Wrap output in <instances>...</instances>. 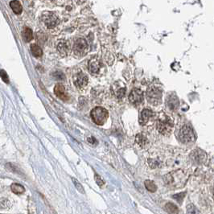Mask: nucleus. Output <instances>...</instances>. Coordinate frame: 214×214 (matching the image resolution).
<instances>
[{
	"label": "nucleus",
	"instance_id": "a211bd4d",
	"mask_svg": "<svg viewBox=\"0 0 214 214\" xmlns=\"http://www.w3.org/2000/svg\"><path fill=\"white\" fill-rule=\"evenodd\" d=\"M135 142L140 147H144L147 144H148V139L146 136H144L143 134H137L135 137Z\"/></svg>",
	"mask_w": 214,
	"mask_h": 214
},
{
	"label": "nucleus",
	"instance_id": "39448f33",
	"mask_svg": "<svg viewBox=\"0 0 214 214\" xmlns=\"http://www.w3.org/2000/svg\"><path fill=\"white\" fill-rule=\"evenodd\" d=\"M147 99L151 105H160L162 101V90L156 86H150L147 90Z\"/></svg>",
	"mask_w": 214,
	"mask_h": 214
},
{
	"label": "nucleus",
	"instance_id": "b1692460",
	"mask_svg": "<svg viewBox=\"0 0 214 214\" xmlns=\"http://www.w3.org/2000/svg\"><path fill=\"white\" fill-rule=\"evenodd\" d=\"M188 214H199V210L193 204H190L187 206Z\"/></svg>",
	"mask_w": 214,
	"mask_h": 214
},
{
	"label": "nucleus",
	"instance_id": "9d476101",
	"mask_svg": "<svg viewBox=\"0 0 214 214\" xmlns=\"http://www.w3.org/2000/svg\"><path fill=\"white\" fill-rule=\"evenodd\" d=\"M129 100L131 103L134 105H139L143 103L144 100V92L139 89H134L129 95Z\"/></svg>",
	"mask_w": 214,
	"mask_h": 214
},
{
	"label": "nucleus",
	"instance_id": "2eb2a0df",
	"mask_svg": "<svg viewBox=\"0 0 214 214\" xmlns=\"http://www.w3.org/2000/svg\"><path fill=\"white\" fill-rule=\"evenodd\" d=\"M56 49L58 51L59 54L63 57H65L68 56L69 51V45L68 41L65 40H61L57 43L56 45Z\"/></svg>",
	"mask_w": 214,
	"mask_h": 214
},
{
	"label": "nucleus",
	"instance_id": "0eeeda50",
	"mask_svg": "<svg viewBox=\"0 0 214 214\" xmlns=\"http://www.w3.org/2000/svg\"><path fill=\"white\" fill-rule=\"evenodd\" d=\"M179 138L181 143L188 144L194 142L196 136H195V134L192 128L189 126L185 125L180 129V133H179Z\"/></svg>",
	"mask_w": 214,
	"mask_h": 214
},
{
	"label": "nucleus",
	"instance_id": "f3484780",
	"mask_svg": "<svg viewBox=\"0 0 214 214\" xmlns=\"http://www.w3.org/2000/svg\"><path fill=\"white\" fill-rule=\"evenodd\" d=\"M10 6H11V8L12 9V11H14L15 14H17V15H19V14H20V13L22 12L23 11L22 6H21V3H20L19 1H17V0H13V1H11V2L10 3Z\"/></svg>",
	"mask_w": 214,
	"mask_h": 214
},
{
	"label": "nucleus",
	"instance_id": "f03ea898",
	"mask_svg": "<svg viewBox=\"0 0 214 214\" xmlns=\"http://www.w3.org/2000/svg\"><path fill=\"white\" fill-rule=\"evenodd\" d=\"M156 127L160 134L168 136L172 132L174 124L172 119L168 115H166L165 113L161 112L159 114L158 118L156 119Z\"/></svg>",
	"mask_w": 214,
	"mask_h": 214
},
{
	"label": "nucleus",
	"instance_id": "f257e3e1",
	"mask_svg": "<svg viewBox=\"0 0 214 214\" xmlns=\"http://www.w3.org/2000/svg\"><path fill=\"white\" fill-rule=\"evenodd\" d=\"M188 177L189 176L184 172L182 170H177L166 175L164 181L168 187L172 189H179L184 186L188 180Z\"/></svg>",
	"mask_w": 214,
	"mask_h": 214
},
{
	"label": "nucleus",
	"instance_id": "c85d7f7f",
	"mask_svg": "<svg viewBox=\"0 0 214 214\" xmlns=\"http://www.w3.org/2000/svg\"><path fill=\"white\" fill-rule=\"evenodd\" d=\"M95 180H96L97 183H98V185H99L100 187H102V185H104V183H105V182L103 181L102 178L97 174H95Z\"/></svg>",
	"mask_w": 214,
	"mask_h": 214
},
{
	"label": "nucleus",
	"instance_id": "4468645a",
	"mask_svg": "<svg viewBox=\"0 0 214 214\" xmlns=\"http://www.w3.org/2000/svg\"><path fill=\"white\" fill-rule=\"evenodd\" d=\"M54 93L60 99H61L62 101L67 102L68 100H69V94H68L67 92H66V89L65 88V86H64L63 85H61V84H57V85L55 86Z\"/></svg>",
	"mask_w": 214,
	"mask_h": 214
},
{
	"label": "nucleus",
	"instance_id": "4be33fe9",
	"mask_svg": "<svg viewBox=\"0 0 214 214\" xmlns=\"http://www.w3.org/2000/svg\"><path fill=\"white\" fill-rule=\"evenodd\" d=\"M165 209L171 214H177L179 212V209H178L177 206L173 203H170V202L166 204Z\"/></svg>",
	"mask_w": 214,
	"mask_h": 214
},
{
	"label": "nucleus",
	"instance_id": "393cba45",
	"mask_svg": "<svg viewBox=\"0 0 214 214\" xmlns=\"http://www.w3.org/2000/svg\"><path fill=\"white\" fill-rule=\"evenodd\" d=\"M72 180H73V183H74V186L76 189V190H77L78 192H80L81 193H82V194H85V189H84L83 186H82L75 178H72Z\"/></svg>",
	"mask_w": 214,
	"mask_h": 214
},
{
	"label": "nucleus",
	"instance_id": "423d86ee",
	"mask_svg": "<svg viewBox=\"0 0 214 214\" xmlns=\"http://www.w3.org/2000/svg\"><path fill=\"white\" fill-rule=\"evenodd\" d=\"M89 44L87 40L84 38H77L73 44V51L76 56H84L89 51Z\"/></svg>",
	"mask_w": 214,
	"mask_h": 214
},
{
	"label": "nucleus",
	"instance_id": "c756f323",
	"mask_svg": "<svg viewBox=\"0 0 214 214\" xmlns=\"http://www.w3.org/2000/svg\"><path fill=\"white\" fill-rule=\"evenodd\" d=\"M88 142H89V144H94V145H96L97 144H98V142H97V140L95 139L93 137H90V138H88Z\"/></svg>",
	"mask_w": 214,
	"mask_h": 214
},
{
	"label": "nucleus",
	"instance_id": "bb28decb",
	"mask_svg": "<svg viewBox=\"0 0 214 214\" xmlns=\"http://www.w3.org/2000/svg\"><path fill=\"white\" fill-rule=\"evenodd\" d=\"M0 76H1V78H2L3 81L5 83H8L9 82V78H8V74H7V73L4 70H0Z\"/></svg>",
	"mask_w": 214,
	"mask_h": 214
},
{
	"label": "nucleus",
	"instance_id": "a878e982",
	"mask_svg": "<svg viewBox=\"0 0 214 214\" xmlns=\"http://www.w3.org/2000/svg\"><path fill=\"white\" fill-rule=\"evenodd\" d=\"M149 165L151 168H156V167H159L160 163L157 160H149Z\"/></svg>",
	"mask_w": 214,
	"mask_h": 214
},
{
	"label": "nucleus",
	"instance_id": "7ed1b4c3",
	"mask_svg": "<svg viewBox=\"0 0 214 214\" xmlns=\"http://www.w3.org/2000/svg\"><path fill=\"white\" fill-rule=\"evenodd\" d=\"M41 21L43 23L46 28L49 30H53L56 28L60 24V20L59 19L58 15L53 12H47L43 13L41 15Z\"/></svg>",
	"mask_w": 214,
	"mask_h": 214
},
{
	"label": "nucleus",
	"instance_id": "1a4fd4ad",
	"mask_svg": "<svg viewBox=\"0 0 214 214\" xmlns=\"http://www.w3.org/2000/svg\"><path fill=\"white\" fill-rule=\"evenodd\" d=\"M102 67H103V64L97 56L90 59L88 64V69H89V73L92 75L99 74L100 72L102 71Z\"/></svg>",
	"mask_w": 214,
	"mask_h": 214
},
{
	"label": "nucleus",
	"instance_id": "9b49d317",
	"mask_svg": "<svg viewBox=\"0 0 214 214\" xmlns=\"http://www.w3.org/2000/svg\"><path fill=\"white\" fill-rule=\"evenodd\" d=\"M190 158L193 163L196 164H202L207 160V154L200 149H195L191 152Z\"/></svg>",
	"mask_w": 214,
	"mask_h": 214
},
{
	"label": "nucleus",
	"instance_id": "20e7f679",
	"mask_svg": "<svg viewBox=\"0 0 214 214\" xmlns=\"http://www.w3.org/2000/svg\"><path fill=\"white\" fill-rule=\"evenodd\" d=\"M109 117V113L103 107H95L91 111V118L95 124L98 126H102L106 122L107 118Z\"/></svg>",
	"mask_w": 214,
	"mask_h": 214
},
{
	"label": "nucleus",
	"instance_id": "ddd939ff",
	"mask_svg": "<svg viewBox=\"0 0 214 214\" xmlns=\"http://www.w3.org/2000/svg\"><path fill=\"white\" fill-rule=\"evenodd\" d=\"M154 117V113L152 110L149 109H144L142 110L139 115V119L138 122L141 126H144L150 121L151 118Z\"/></svg>",
	"mask_w": 214,
	"mask_h": 214
},
{
	"label": "nucleus",
	"instance_id": "aec40b11",
	"mask_svg": "<svg viewBox=\"0 0 214 214\" xmlns=\"http://www.w3.org/2000/svg\"><path fill=\"white\" fill-rule=\"evenodd\" d=\"M11 191H12L15 194H22L25 192V189L24 188V186H22L21 184H19V183H12L11 186Z\"/></svg>",
	"mask_w": 214,
	"mask_h": 214
},
{
	"label": "nucleus",
	"instance_id": "5701e85b",
	"mask_svg": "<svg viewBox=\"0 0 214 214\" xmlns=\"http://www.w3.org/2000/svg\"><path fill=\"white\" fill-rule=\"evenodd\" d=\"M144 184H145L146 189H147L149 192H155L156 190H157V186H156L155 183L153 181H151V180H146V181L144 182Z\"/></svg>",
	"mask_w": 214,
	"mask_h": 214
},
{
	"label": "nucleus",
	"instance_id": "6e6552de",
	"mask_svg": "<svg viewBox=\"0 0 214 214\" xmlns=\"http://www.w3.org/2000/svg\"><path fill=\"white\" fill-rule=\"evenodd\" d=\"M73 83H74L75 86L79 90H82V89H85L86 88L88 85V82H89V79H88V76L82 72H78L76 74L73 76Z\"/></svg>",
	"mask_w": 214,
	"mask_h": 214
},
{
	"label": "nucleus",
	"instance_id": "dca6fc26",
	"mask_svg": "<svg viewBox=\"0 0 214 214\" xmlns=\"http://www.w3.org/2000/svg\"><path fill=\"white\" fill-rule=\"evenodd\" d=\"M167 106L171 110H176L179 106V100L175 95H170L167 98Z\"/></svg>",
	"mask_w": 214,
	"mask_h": 214
},
{
	"label": "nucleus",
	"instance_id": "412c9836",
	"mask_svg": "<svg viewBox=\"0 0 214 214\" xmlns=\"http://www.w3.org/2000/svg\"><path fill=\"white\" fill-rule=\"evenodd\" d=\"M22 36H23V38H24V40H25L26 42L31 41V40L33 39L32 31H31L30 28H28V27L24 28V31H23V32H22Z\"/></svg>",
	"mask_w": 214,
	"mask_h": 214
},
{
	"label": "nucleus",
	"instance_id": "cd10ccee",
	"mask_svg": "<svg viewBox=\"0 0 214 214\" xmlns=\"http://www.w3.org/2000/svg\"><path fill=\"white\" fill-rule=\"evenodd\" d=\"M185 193H186V192H183V193L182 192V193H180V194H176V195H175V196H173V198L177 200L178 202H179L180 204H181L182 200H183V198L184 197Z\"/></svg>",
	"mask_w": 214,
	"mask_h": 214
},
{
	"label": "nucleus",
	"instance_id": "f8f14e48",
	"mask_svg": "<svg viewBox=\"0 0 214 214\" xmlns=\"http://www.w3.org/2000/svg\"><path fill=\"white\" fill-rule=\"evenodd\" d=\"M112 91L115 96L118 99H122L126 94V86L122 82H117L112 86Z\"/></svg>",
	"mask_w": 214,
	"mask_h": 214
},
{
	"label": "nucleus",
	"instance_id": "6ab92c4d",
	"mask_svg": "<svg viewBox=\"0 0 214 214\" xmlns=\"http://www.w3.org/2000/svg\"><path fill=\"white\" fill-rule=\"evenodd\" d=\"M31 51L33 56H34L35 57H37V58H39V57H40V56L43 55V52H42L41 48H40L39 45H37V44H31Z\"/></svg>",
	"mask_w": 214,
	"mask_h": 214
}]
</instances>
